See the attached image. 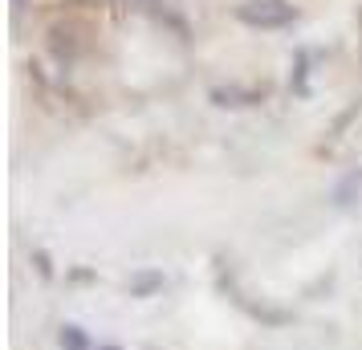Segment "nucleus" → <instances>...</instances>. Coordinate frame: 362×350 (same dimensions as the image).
Wrapping results in <instances>:
<instances>
[{"mask_svg":"<svg viewBox=\"0 0 362 350\" xmlns=\"http://www.w3.org/2000/svg\"><path fill=\"white\" fill-rule=\"evenodd\" d=\"M236 17L252 29H281L293 21V4L289 0H245L236 4Z\"/></svg>","mask_w":362,"mask_h":350,"instance_id":"nucleus-1","label":"nucleus"},{"mask_svg":"<svg viewBox=\"0 0 362 350\" xmlns=\"http://www.w3.org/2000/svg\"><path fill=\"white\" fill-rule=\"evenodd\" d=\"M62 346H66V350H86V338L74 330V326H69V330L62 334Z\"/></svg>","mask_w":362,"mask_h":350,"instance_id":"nucleus-2","label":"nucleus"},{"mask_svg":"<svg viewBox=\"0 0 362 350\" xmlns=\"http://www.w3.org/2000/svg\"><path fill=\"white\" fill-rule=\"evenodd\" d=\"M127 8H139V13H155L159 8V0H122Z\"/></svg>","mask_w":362,"mask_h":350,"instance_id":"nucleus-3","label":"nucleus"},{"mask_svg":"<svg viewBox=\"0 0 362 350\" xmlns=\"http://www.w3.org/2000/svg\"><path fill=\"white\" fill-rule=\"evenodd\" d=\"M13 4H25V0H13Z\"/></svg>","mask_w":362,"mask_h":350,"instance_id":"nucleus-4","label":"nucleus"}]
</instances>
